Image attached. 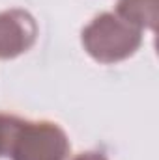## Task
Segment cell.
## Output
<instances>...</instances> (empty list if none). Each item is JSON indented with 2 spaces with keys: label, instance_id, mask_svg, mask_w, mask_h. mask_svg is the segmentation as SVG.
Here are the masks:
<instances>
[{
  "label": "cell",
  "instance_id": "cell-1",
  "mask_svg": "<svg viewBox=\"0 0 159 160\" xmlns=\"http://www.w3.org/2000/svg\"><path fill=\"white\" fill-rule=\"evenodd\" d=\"M140 39V28L122 19L118 13H101L82 30L86 52L101 63H112L131 56L139 48Z\"/></svg>",
  "mask_w": 159,
  "mask_h": 160
},
{
  "label": "cell",
  "instance_id": "cell-2",
  "mask_svg": "<svg viewBox=\"0 0 159 160\" xmlns=\"http://www.w3.org/2000/svg\"><path fill=\"white\" fill-rule=\"evenodd\" d=\"M69 142L66 132L54 123L23 121L9 149L13 160H66Z\"/></svg>",
  "mask_w": 159,
  "mask_h": 160
},
{
  "label": "cell",
  "instance_id": "cell-3",
  "mask_svg": "<svg viewBox=\"0 0 159 160\" xmlns=\"http://www.w3.org/2000/svg\"><path fill=\"white\" fill-rule=\"evenodd\" d=\"M38 36V26L23 9L0 13V58H15L28 50Z\"/></svg>",
  "mask_w": 159,
  "mask_h": 160
},
{
  "label": "cell",
  "instance_id": "cell-4",
  "mask_svg": "<svg viewBox=\"0 0 159 160\" xmlns=\"http://www.w3.org/2000/svg\"><path fill=\"white\" fill-rule=\"evenodd\" d=\"M116 13L140 30L154 28L157 19V0H120Z\"/></svg>",
  "mask_w": 159,
  "mask_h": 160
},
{
  "label": "cell",
  "instance_id": "cell-5",
  "mask_svg": "<svg viewBox=\"0 0 159 160\" xmlns=\"http://www.w3.org/2000/svg\"><path fill=\"white\" fill-rule=\"evenodd\" d=\"M21 123L23 119L19 118L0 114V157H9V149H11V143L15 140V134Z\"/></svg>",
  "mask_w": 159,
  "mask_h": 160
},
{
  "label": "cell",
  "instance_id": "cell-6",
  "mask_svg": "<svg viewBox=\"0 0 159 160\" xmlns=\"http://www.w3.org/2000/svg\"><path fill=\"white\" fill-rule=\"evenodd\" d=\"M73 160H107L101 153H82L79 157H75Z\"/></svg>",
  "mask_w": 159,
  "mask_h": 160
}]
</instances>
